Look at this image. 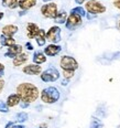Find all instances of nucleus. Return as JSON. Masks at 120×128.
<instances>
[{"label":"nucleus","mask_w":120,"mask_h":128,"mask_svg":"<svg viewBox=\"0 0 120 128\" xmlns=\"http://www.w3.org/2000/svg\"><path fill=\"white\" fill-rule=\"evenodd\" d=\"M20 106L22 108H26V107H29V103H25V102H21L20 103Z\"/></svg>","instance_id":"nucleus-32"},{"label":"nucleus","mask_w":120,"mask_h":128,"mask_svg":"<svg viewBox=\"0 0 120 128\" xmlns=\"http://www.w3.org/2000/svg\"><path fill=\"white\" fill-rule=\"evenodd\" d=\"M74 72H75V71H63V76H64V78H66V80L72 78V77L74 76Z\"/></svg>","instance_id":"nucleus-26"},{"label":"nucleus","mask_w":120,"mask_h":128,"mask_svg":"<svg viewBox=\"0 0 120 128\" xmlns=\"http://www.w3.org/2000/svg\"><path fill=\"white\" fill-rule=\"evenodd\" d=\"M83 22L82 17L78 14H75V13H71L67 18V21H66L65 26L68 30H74L75 28H77L78 26H81Z\"/></svg>","instance_id":"nucleus-8"},{"label":"nucleus","mask_w":120,"mask_h":128,"mask_svg":"<svg viewBox=\"0 0 120 128\" xmlns=\"http://www.w3.org/2000/svg\"><path fill=\"white\" fill-rule=\"evenodd\" d=\"M44 2H47V1H52V0H43Z\"/></svg>","instance_id":"nucleus-36"},{"label":"nucleus","mask_w":120,"mask_h":128,"mask_svg":"<svg viewBox=\"0 0 120 128\" xmlns=\"http://www.w3.org/2000/svg\"><path fill=\"white\" fill-rule=\"evenodd\" d=\"M22 50H23L22 45H20V44H14V45H12V46L8 48L7 52L4 53V56L14 58H17L18 55H20L21 53H22Z\"/></svg>","instance_id":"nucleus-9"},{"label":"nucleus","mask_w":120,"mask_h":128,"mask_svg":"<svg viewBox=\"0 0 120 128\" xmlns=\"http://www.w3.org/2000/svg\"><path fill=\"white\" fill-rule=\"evenodd\" d=\"M22 72L28 75H38V74L42 73V68L38 64H29L22 68Z\"/></svg>","instance_id":"nucleus-10"},{"label":"nucleus","mask_w":120,"mask_h":128,"mask_svg":"<svg viewBox=\"0 0 120 128\" xmlns=\"http://www.w3.org/2000/svg\"><path fill=\"white\" fill-rule=\"evenodd\" d=\"M18 26L14 24H7L2 28V34L7 36H13L18 32Z\"/></svg>","instance_id":"nucleus-13"},{"label":"nucleus","mask_w":120,"mask_h":128,"mask_svg":"<svg viewBox=\"0 0 120 128\" xmlns=\"http://www.w3.org/2000/svg\"><path fill=\"white\" fill-rule=\"evenodd\" d=\"M25 48L29 50V51H32V50H33V45L31 44V42H26V43H25Z\"/></svg>","instance_id":"nucleus-28"},{"label":"nucleus","mask_w":120,"mask_h":128,"mask_svg":"<svg viewBox=\"0 0 120 128\" xmlns=\"http://www.w3.org/2000/svg\"><path fill=\"white\" fill-rule=\"evenodd\" d=\"M38 0H19V8L22 9L23 11L31 9L36 4Z\"/></svg>","instance_id":"nucleus-14"},{"label":"nucleus","mask_w":120,"mask_h":128,"mask_svg":"<svg viewBox=\"0 0 120 128\" xmlns=\"http://www.w3.org/2000/svg\"><path fill=\"white\" fill-rule=\"evenodd\" d=\"M46 62V58H45V54L42 52H34L33 54V63L34 64H38V65H40V64L42 63H45Z\"/></svg>","instance_id":"nucleus-19"},{"label":"nucleus","mask_w":120,"mask_h":128,"mask_svg":"<svg viewBox=\"0 0 120 128\" xmlns=\"http://www.w3.org/2000/svg\"><path fill=\"white\" fill-rule=\"evenodd\" d=\"M41 13L42 16L47 19H55L56 14L58 13L57 4L55 2H49L41 7Z\"/></svg>","instance_id":"nucleus-3"},{"label":"nucleus","mask_w":120,"mask_h":128,"mask_svg":"<svg viewBox=\"0 0 120 128\" xmlns=\"http://www.w3.org/2000/svg\"><path fill=\"white\" fill-rule=\"evenodd\" d=\"M17 94L20 96L21 102L32 103L35 102L39 97V90L34 84L31 83H21L17 87Z\"/></svg>","instance_id":"nucleus-1"},{"label":"nucleus","mask_w":120,"mask_h":128,"mask_svg":"<svg viewBox=\"0 0 120 128\" xmlns=\"http://www.w3.org/2000/svg\"><path fill=\"white\" fill-rule=\"evenodd\" d=\"M41 100L46 104H54L60 100V92L54 86L46 87L41 92Z\"/></svg>","instance_id":"nucleus-2"},{"label":"nucleus","mask_w":120,"mask_h":128,"mask_svg":"<svg viewBox=\"0 0 120 128\" xmlns=\"http://www.w3.org/2000/svg\"><path fill=\"white\" fill-rule=\"evenodd\" d=\"M1 4L8 9H15L19 7V0H1Z\"/></svg>","instance_id":"nucleus-20"},{"label":"nucleus","mask_w":120,"mask_h":128,"mask_svg":"<svg viewBox=\"0 0 120 128\" xmlns=\"http://www.w3.org/2000/svg\"><path fill=\"white\" fill-rule=\"evenodd\" d=\"M103 127V124L98 120V119H96L94 118L93 119V122H92V126H90V128H101Z\"/></svg>","instance_id":"nucleus-25"},{"label":"nucleus","mask_w":120,"mask_h":128,"mask_svg":"<svg viewBox=\"0 0 120 128\" xmlns=\"http://www.w3.org/2000/svg\"><path fill=\"white\" fill-rule=\"evenodd\" d=\"M35 40H36V43H38L39 46H43V45H45V42L47 41L45 30L40 29V31L38 32V34H36V36H35Z\"/></svg>","instance_id":"nucleus-16"},{"label":"nucleus","mask_w":120,"mask_h":128,"mask_svg":"<svg viewBox=\"0 0 120 128\" xmlns=\"http://www.w3.org/2000/svg\"><path fill=\"white\" fill-rule=\"evenodd\" d=\"M39 31H40V29L38 24H35L33 22L28 23V26H26V36H28L29 39H35Z\"/></svg>","instance_id":"nucleus-12"},{"label":"nucleus","mask_w":120,"mask_h":128,"mask_svg":"<svg viewBox=\"0 0 120 128\" xmlns=\"http://www.w3.org/2000/svg\"><path fill=\"white\" fill-rule=\"evenodd\" d=\"M6 128H25L23 125L20 124H14V122H8L6 125Z\"/></svg>","instance_id":"nucleus-27"},{"label":"nucleus","mask_w":120,"mask_h":128,"mask_svg":"<svg viewBox=\"0 0 120 128\" xmlns=\"http://www.w3.org/2000/svg\"><path fill=\"white\" fill-rule=\"evenodd\" d=\"M2 18H3V13H2V12H0V20H1Z\"/></svg>","instance_id":"nucleus-35"},{"label":"nucleus","mask_w":120,"mask_h":128,"mask_svg":"<svg viewBox=\"0 0 120 128\" xmlns=\"http://www.w3.org/2000/svg\"><path fill=\"white\" fill-rule=\"evenodd\" d=\"M0 43H1L2 46H7V48H10L12 45L15 44V40L12 38V36H3L2 34L0 36Z\"/></svg>","instance_id":"nucleus-17"},{"label":"nucleus","mask_w":120,"mask_h":128,"mask_svg":"<svg viewBox=\"0 0 120 128\" xmlns=\"http://www.w3.org/2000/svg\"><path fill=\"white\" fill-rule=\"evenodd\" d=\"M85 8L88 11V13H92V14H99V13H104L106 11V7L97 0L87 1L86 4H85Z\"/></svg>","instance_id":"nucleus-5"},{"label":"nucleus","mask_w":120,"mask_h":128,"mask_svg":"<svg viewBox=\"0 0 120 128\" xmlns=\"http://www.w3.org/2000/svg\"><path fill=\"white\" fill-rule=\"evenodd\" d=\"M46 40L52 42L53 44L58 43L61 41V28L57 26H51L50 30L46 32Z\"/></svg>","instance_id":"nucleus-7"},{"label":"nucleus","mask_w":120,"mask_h":128,"mask_svg":"<svg viewBox=\"0 0 120 128\" xmlns=\"http://www.w3.org/2000/svg\"><path fill=\"white\" fill-rule=\"evenodd\" d=\"M3 87H4V81L0 77V93L2 92V90H3Z\"/></svg>","instance_id":"nucleus-30"},{"label":"nucleus","mask_w":120,"mask_h":128,"mask_svg":"<svg viewBox=\"0 0 120 128\" xmlns=\"http://www.w3.org/2000/svg\"><path fill=\"white\" fill-rule=\"evenodd\" d=\"M61 50H62V48H61L60 45L52 43V44L47 45L44 49V54L47 55V56H55V55H57L58 53L61 52Z\"/></svg>","instance_id":"nucleus-11"},{"label":"nucleus","mask_w":120,"mask_h":128,"mask_svg":"<svg viewBox=\"0 0 120 128\" xmlns=\"http://www.w3.org/2000/svg\"><path fill=\"white\" fill-rule=\"evenodd\" d=\"M74 1H75L77 4H84L85 1H89V0H74Z\"/></svg>","instance_id":"nucleus-33"},{"label":"nucleus","mask_w":120,"mask_h":128,"mask_svg":"<svg viewBox=\"0 0 120 128\" xmlns=\"http://www.w3.org/2000/svg\"><path fill=\"white\" fill-rule=\"evenodd\" d=\"M60 78V72L55 68H49L41 73V80L43 82H55Z\"/></svg>","instance_id":"nucleus-6"},{"label":"nucleus","mask_w":120,"mask_h":128,"mask_svg":"<svg viewBox=\"0 0 120 128\" xmlns=\"http://www.w3.org/2000/svg\"><path fill=\"white\" fill-rule=\"evenodd\" d=\"M114 6L117 8V9L120 10V0H116V1L114 2Z\"/></svg>","instance_id":"nucleus-31"},{"label":"nucleus","mask_w":120,"mask_h":128,"mask_svg":"<svg viewBox=\"0 0 120 128\" xmlns=\"http://www.w3.org/2000/svg\"><path fill=\"white\" fill-rule=\"evenodd\" d=\"M3 73H4V65L0 63V77L3 75Z\"/></svg>","instance_id":"nucleus-29"},{"label":"nucleus","mask_w":120,"mask_h":128,"mask_svg":"<svg viewBox=\"0 0 120 128\" xmlns=\"http://www.w3.org/2000/svg\"><path fill=\"white\" fill-rule=\"evenodd\" d=\"M0 112L4 113V114L9 112V106H8V104L4 103L3 100H0Z\"/></svg>","instance_id":"nucleus-24"},{"label":"nucleus","mask_w":120,"mask_h":128,"mask_svg":"<svg viewBox=\"0 0 120 128\" xmlns=\"http://www.w3.org/2000/svg\"><path fill=\"white\" fill-rule=\"evenodd\" d=\"M119 29H120V20H119Z\"/></svg>","instance_id":"nucleus-37"},{"label":"nucleus","mask_w":120,"mask_h":128,"mask_svg":"<svg viewBox=\"0 0 120 128\" xmlns=\"http://www.w3.org/2000/svg\"><path fill=\"white\" fill-rule=\"evenodd\" d=\"M28 117L29 116L26 113H24V112H20V113H18L17 115H15V120L18 122H23L28 119Z\"/></svg>","instance_id":"nucleus-23"},{"label":"nucleus","mask_w":120,"mask_h":128,"mask_svg":"<svg viewBox=\"0 0 120 128\" xmlns=\"http://www.w3.org/2000/svg\"><path fill=\"white\" fill-rule=\"evenodd\" d=\"M28 54L26 53H21L20 55H18L17 58H13V61H12V63H13V65L14 66H20V65H22V64H24L26 61H28Z\"/></svg>","instance_id":"nucleus-18"},{"label":"nucleus","mask_w":120,"mask_h":128,"mask_svg":"<svg viewBox=\"0 0 120 128\" xmlns=\"http://www.w3.org/2000/svg\"><path fill=\"white\" fill-rule=\"evenodd\" d=\"M67 18H68V16H67V13H66V11H60L56 14V17H55V19L54 21L56 23H60V24H62V23H66V21H67Z\"/></svg>","instance_id":"nucleus-21"},{"label":"nucleus","mask_w":120,"mask_h":128,"mask_svg":"<svg viewBox=\"0 0 120 128\" xmlns=\"http://www.w3.org/2000/svg\"><path fill=\"white\" fill-rule=\"evenodd\" d=\"M60 65L63 71H75L78 68V63L74 58L70 55H64L60 61Z\"/></svg>","instance_id":"nucleus-4"},{"label":"nucleus","mask_w":120,"mask_h":128,"mask_svg":"<svg viewBox=\"0 0 120 128\" xmlns=\"http://www.w3.org/2000/svg\"><path fill=\"white\" fill-rule=\"evenodd\" d=\"M20 103H21V98H20V96L18 95L17 93H15V94L9 95L8 96V98H7V104H8L9 107H14V106L19 105Z\"/></svg>","instance_id":"nucleus-15"},{"label":"nucleus","mask_w":120,"mask_h":128,"mask_svg":"<svg viewBox=\"0 0 120 128\" xmlns=\"http://www.w3.org/2000/svg\"><path fill=\"white\" fill-rule=\"evenodd\" d=\"M71 13H75V14H78V16H81V17H86V11H85V9L83 7L81 6H77L75 8H73V9L71 10Z\"/></svg>","instance_id":"nucleus-22"},{"label":"nucleus","mask_w":120,"mask_h":128,"mask_svg":"<svg viewBox=\"0 0 120 128\" xmlns=\"http://www.w3.org/2000/svg\"><path fill=\"white\" fill-rule=\"evenodd\" d=\"M67 81H68V80H66V78H65V81H62V85H64V86H65V85H67Z\"/></svg>","instance_id":"nucleus-34"}]
</instances>
